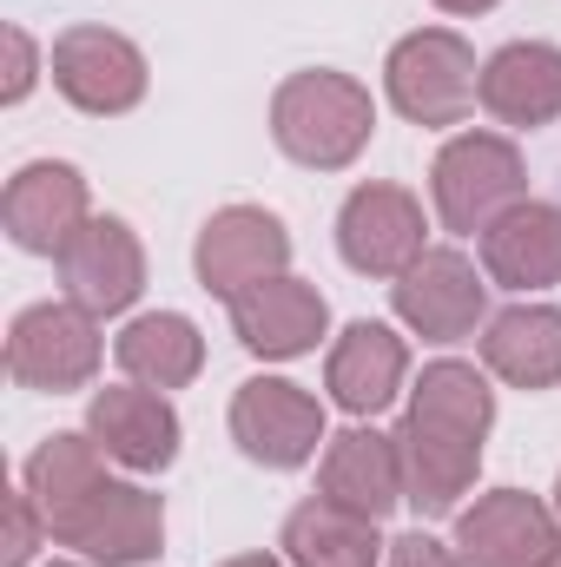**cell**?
<instances>
[{
  "instance_id": "obj_1",
  "label": "cell",
  "mask_w": 561,
  "mask_h": 567,
  "mask_svg": "<svg viewBox=\"0 0 561 567\" xmlns=\"http://www.w3.org/2000/svg\"><path fill=\"white\" fill-rule=\"evenodd\" d=\"M377 133V106L350 73H290L272 93V140L284 158L310 165V172H344Z\"/></svg>"
},
{
  "instance_id": "obj_2",
  "label": "cell",
  "mask_w": 561,
  "mask_h": 567,
  "mask_svg": "<svg viewBox=\"0 0 561 567\" xmlns=\"http://www.w3.org/2000/svg\"><path fill=\"white\" fill-rule=\"evenodd\" d=\"M384 86H390V106L410 126H462L469 106H476V93H482V66H476V53H469L462 33L422 27V33L390 47Z\"/></svg>"
},
{
  "instance_id": "obj_3",
  "label": "cell",
  "mask_w": 561,
  "mask_h": 567,
  "mask_svg": "<svg viewBox=\"0 0 561 567\" xmlns=\"http://www.w3.org/2000/svg\"><path fill=\"white\" fill-rule=\"evenodd\" d=\"M429 192L449 231H489L509 205H522V152L502 133H456L429 165Z\"/></svg>"
},
{
  "instance_id": "obj_4",
  "label": "cell",
  "mask_w": 561,
  "mask_h": 567,
  "mask_svg": "<svg viewBox=\"0 0 561 567\" xmlns=\"http://www.w3.org/2000/svg\"><path fill=\"white\" fill-rule=\"evenodd\" d=\"M100 370V323L80 303H27L7 330V377L20 390H86Z\"/></svg>"
},
{
  "instance_id": "obj_5",
  "label": "cell",
  "mask_w": 561,
  "mask_h": 567,
  "mask_svg": "<svg viewBox=\"0 0 561 567\" xmlns=\"http://www.w3.org/2000/svg\"><path fill=\"white\" fill-rule=\"evenodd\" d=\"M53 86L93 120H120L145 100V53L113 27H67L53 40Z\"/></svg>"
},
{
  "instance_id": "obj_6",
  "label": "cell",
  "mask_w": 561,
  "mask_h": 567,
  "mask_svg": "<svg viewBox=\"0 0 561 567\" xmlns=\"http://www.w3.org/2000/svg\"><path fill=\"white\" fill-rule=\"evenodd\" d=\"M192 265H198V284L212 290V297H245L252 284H272L284 278V265H290V231H284L272 212H258V205H225V212H212L205 218V231H198V245H192Z\"/></svg>"
},
{
  "instance_id": "obj_7",
  "label": "cell",
  "mask_w": 561,
  "mask_h": 567,
  "mask_svg": "<svg viewBox=\"0 0 561 567\" xmlns=\"http://www.w3.org/2000/svg\"><path fill=\"white\" fill-rule=\"evenodd\" d=\"M232 442L265 468H304L324 442V403L284 377H252L232 396Z\"/></svg>"
},
{
  "instance_id": "obj_8",
  "label": "cell",
  "mask_w": 561,
  "mask_h": 567,
  "mask_svg": "<svg viewBox=\"0 0 561 567\" xmlns=\"http://www.w3.org/2000/svg\"><path fill=\"white\" fill-rule=\"evenodd\" d=\"M337 251L364 278H404L422 258V205L404 185H357L337 212Z\"/></svg>"
},
{
  "instance_id": "obj_9",
  "label": "cell",
  "mask_w": 561,
  "mask_h": 567,
  "mask_svg": "<svg viewBox=\"0 0 561 567\" xmlns=\"http://www.w3.org/2000/svg\"><path fill=\"white\" fill-rule=\"evenodd\" d=\"M561 548L555 508L529 488H496L476 508L456 515V555L462 567H542Z\"/></svg>"
},
{
  "instance_id": "obj_10",
  "label": "cell",
  "mask_w": 561,
  "mask_h": 567,
  "mask_svg": "<svg viewBox=\"0 0 561 567\" xmlns=\"http://www.w3.org/2000/svg\"><path fill=\"white\" fill-rule=\"evenodd\" d=\"M86 178L67 165V158H33L7 178V198H0V225L20 251L33 258H60L67 238L86 225Z\"/></svg>"
},
{
  "instance_id": "obj_11",
  "label": "cell",
  "mask_w": 561,
  "mask_h": 567,
  "mask_svg": "<svg viewBox=\"0 0 561 567\" xmlns=\"http://www.w3.org/2000/svg\"><path fill=\"white\" fill-rule=\"evenodd\" d=\"M60 284H67V303H80L93 317L133 310V297L145 290V251L133 225L126 218H86L60 251Z\"/></svg>"
},
{
  "instance_id": "obj_12",
  "label": "cell",
  "mask_w": 561,
  "mask_h": 567,
  "mask_svg": "<svg viewBox=\"0 0 561 567\" xmlns=\"http://www.w3.org/2000/svg\"><path fill=\"white\" fill-rule=\"evenodd\" d=\"M397 317L429 337V343H462L482 317H489V284L476 278V265L462 251H422L404 278L390 284Z\"/></svg>"
},
{
  "instance_id": "obj_13",
  "label": "cell",
  "mask_w": 561,
  "mask_h": 567,
  "mask_svg": "<svg viewBox=\"0 0 561 567\" xmlns=\"http://www.w3.org/2000/svg\"><path fill=\"white\" fill-rule=\"evenodd\" d=\"M324 323H330L324 290L304 284V278H290V271L272 278V284H252L245 297H232V330H238V343H245L252 357H265V363H290V357L317 350Z\"/></svg>"
},
{
  "instance_id": "obj_14",
  "label": "cell",
  "mask_w": 561,
  "mask_h": 567,
  "mask_svg": "<svg viewBox=\"0 0 561 567\" xmlns=\"http://www.w3.org/2000/svg\"><path fill=\"white\" fill-rule=\"evenodd\" d=\"M86 435L106 449V462L133 468V475H159L178 455V410L165 403V390H100L86 410Z\"/></svg>"
},
{
  "instance_id": "obj_15",
  "label": "cell",
  "mask_w": 561,
  "mask_h": 567,
  "mask_svg": "<svg viewBox=\"0 0 561 567\" xmlns=\"http://www.w3.org/2000/svg\"><path fill=\"white\" fill-rule=\"evenodd\" d=\"M106 449L93 435H47L27 462V495L47 522V535L67 548V535L80 528V515L106 495Z\"/></svg>"
},
{
  "instance_id": "obj_16",
  "label": "cell",
  "mask_w": 561,
  "mask_h": 567,
  "mask_svg": "<svg viewBox=\"0 0 561 567\" xmlns=\"http://www.w3.org/2000/svg\"><path fill=\"white\" fill-rule=\"evenodd\" d=\"M317 488L324 502L364 515V522H384L397 502H404V462H397V435H377V429H344L324 442V468H317Z\"/></svg>"
},
{
  "instance_id": "obj_17",
  "label": "cell",
  "mask_w": 561,
  "mask_h": 567,
  "mask_svg": "<svg viewBox=\"0 0 561 567\" xmlns=\"http://www.w3.org/2000/svg\"><path fill=\"white\" fill-rule=\"evenodd\" d=\"M397 462H404V502L417 508L422 522H436V515H456L462 495L476 488L482 442H462V435L422 423V416H404V429H397Z\"/></svg>"
},
{
  "instance_id": "obj_18",
  "label": "cell",
  "mask_w": 561,
  "mask_h": 567,
  "mask_svg": "<svg viewBox=\"0 0 561 567\" xmlns=\"http://www.w3.org/2000/svg\"><path fill=\"white\" fill-rule=\"evenodd\" d=\"M404 370H410L404 337H397L390 323H370V317H364V323H350V330L330 343L324 390H330V403H337V410H350V416H377V410H390V403H397Z\"/></svg>"
},
{
  "instance_id": "obj_19",
  "label": "cell",
  "mask_w": 561,
  "mask_h": 567,
  "mask_svg": "<svg viewBox=\"0 0 561 567\" xmlns=\"http://www.w3.org/2000/svg\"><path fill=\"white\" fill-rule=\"evenodd\" d=\"M476 100L489 106V120L522 126V133L561 120V47H549V40H509L502 53L482 60V93Z\"/></svg>"
},
{
  "instance_id": "obj_20",
  "label": "cell",
  "mask_w": 561,
  "mask_h": 567,
  "mask_svg": "<svg viewBox=\"0 0 561 567\" xmlns=\"http://www.w3.org/2000/svg\"><path fill=\"white\" fill-rule=\"evenodd\" d=\"M482 271L502 290H549L561 284V205L522 198L482 231Z\"/></svg>"
},
{
  "instance_id": "obj_21",
  "label": "cell",
  "mask_w": 561,
  "mask_h": 567,
  "mask_svg": "<svg viewBox=\"0 0 561 567\" xmlns=\"http://www.w3.org/2000/svg\"><path fill=\"white\" fill-rule=\"evenodd\" d=\"M159 542H165V508L140 482H106V495L67 535V548H80L86 561H100V567H140L159 555Z\"/></svg>"
},
{
  "instance_id": "obj_22",
  "label": "cell",
  "mask_w": 561,
  "mask_h": 567,
  "mask_svg": "<svg viewBox=\"0 0 561 567\" xmlns=\"http://www.w3.org/2000/svg\"><path fill=\"white\" fill-rule=\"evenodd\" d=\"M482 363L509 390H555L561 383V310L555 303H509L482 330Z\"/></svg>"
},
{
  "instance_id": "obj_23",
  "label": "cell",
  "mask_w": 561,
  "mask_h": 567,
  "mask_svg": "<svg viewBox=\"0 0 561 567\" xmlns=\"http://www.w3.org/2000/svg\"><path fill=\"white\" fill-rule=\"evenodd\" d=\"M113 357L120 370L145 383V390H185L198 370H205V337L192 317L178 310H152V317H133L120 337H113Z\"/></svg>"
},
{
  "instance_id": "obj_24",
  "label": "cell",
  "mask_w": 561,
  "mask_h": 567,
  "mask_svg": "<svg viewBox=\"0 0 561 567\" xmlns=\"http://www.w3.org/2000/svg\"><path fill=\"white\" fill-rule=\"evenodd\" d=\"M384 535L377 522L337 508V502H297L290 522H284V561L290 567H377L384 561Z\"/></svg>"
},
{
  "instance_id": "obj_25",
  "label": "cell",
  "mask_w": 561,
  "mask_h": 567,
  "mask_svg": "<svg viewBox=\"0 0 561 567\" xmlns=\"http://www.w3.org/2000/svg\"><path fill=\"white\" fill-rule=\"evenodd\" d=\"M410 416L449 429V435H462V442H482V435L496 429V390L482 383L476 363H449V357H442V363H429L417 377Z\"/></svg>"
},
{
  "instance_id": "obj_26",
  "label": "cell",
  "mask_w": 561,
  "mask_h": 567,
  "mask_svg": "<svg viewBox=\"0 0 561 567\" xmlns=\"http://www.w3.org/2000/svg\"><path fill=\"white\" fill-rule=\"evenodd\" d=\"M40 535H47V522H40V508H33V495L20 488V495L7 502V567H27V561H33V548H40Z\"/></svg>"
},
{
  "instance_id": "obj_27",
  "label": "cell",
  "mask_w": 561,
  "mask_h": 567,
  "mask_svg": "<svg viewBox=\"0 0 561 567\" xmlns=\"http://www.w3.org/2000/svg\"><path fill=\"white\" fill-rule=\"evenodd\" d=\"M33 80H40V53H33V40H27V27H7V86H0V100L20 106V100L33 93Z\"/></svg>"
},
{
  "instance_id": "obj_28",
  "label": "cell",
  "mask_w": 561,
  "mask_h": 567,
  "mask_svg": "<svg viewBox=\"0 0 561 567\" xmlns=\"http://www.w3.org/2000/svg\"><path fill=\"white\" fill-rule=\"evenodd\" d=\"M390 567H462V555L417 528V535H397V542H390Z\"/></svg>"
},
{
  "instance_id": "obj_29",
  "label": "cell",
  "mask_w": 561,
  "mask_h": 567,
  "mask_svg": "<svg viewBox=\"0 0 561 567\" xmlns=\"http://www.w3.org/2000/svg\"><path fill=\"white\" fill-rule=\"evenodd\" d=\"M436 7H442V13H489L496 0H436Z\"/></svg>"
},
{
  "instance_id": "obj_30",
  "label": "cell",
  "mask_w": 561,
  "mask_h": 567,
  "mask_svg": "<svg viewBox=\"0 0 561 567\" xmlns=\"http://www.w3.org/2000/svg\"><path fill=\"white\" fill-rule=\"evenodd\" d=\"M218 567H284L278 555H238V561H218Z\"/></svg>"
},
{
  "instance_id": "obj_31",
  "label": "cell",
  "mask_w": 561,
  "mask_h": 567,
  "mask_svg": "<svg viewBox=\"0 0 561 567\" xmlns=\"http://www.w3.org/2000/svg\"><path fill=\"white\" fill-rule=\"evenodd\" d=\"M542 567H561V548H555V555H549V561H542Z\"/></svg>"
},
{
  "instance_id": "obj_32",
  "label": "cell",
  "mask_w": 561,
  "mask_h": 567,
  "mask_svg": "<svg viewBox=\"0 0 561 567\" xmlns=\"http://www.w3.org/2000/svg\"><path fill=\"white\" fill-rule=\"evenodd\" d=\"M555 515H561V482H555Z\"/></svg>"
},
{
  "instance_id": "obj_33",
  "label": "cell",
  "mask_w": 561,
  "mask_h": 567,
  "mask_svg": "<svg viewBox=\"0 0 561 567\" xmlns=\"http://www.w3.org/2000/svg\"><path fill=\"white\" fill-rule=\"evenodd\" d=\"M53 567H73V561H53Z\"/></svg>"
}]
</instances>
